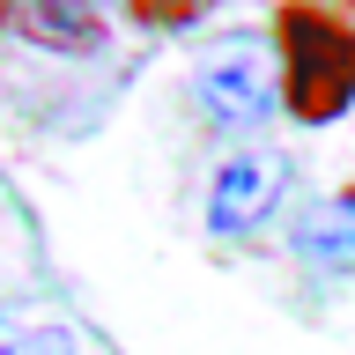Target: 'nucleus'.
Instances as JSON below:
<instances>
[{
  "mask_svg": "<svg viewBox=\"0 0 355 355\" xmlns=\"http://www.w3.org/2000/svg\"><path fill=\"white\" fill-rule=\"evenodd\" d=\"M266 52L282 74L288 126H333L355 104V15L340 0H274L266 8Z\"/></svg>",
  "mask_w": 355,
  "mask_h": 355,
  "instance_id": "1",
  "label": "nucleus"
},
{
  "mask_svg": "<svg viewBox=\"0 0 355 355\" xmlns=\"http://www.w3.org/2000/svg\"><path fill=\"white\" fill-rule=\"evenodd\" d=\"M185 96H193L200 126L215 133V141L244 148V141H259V133L282 119V74H274V52H252V44H215V52L193 67Z\"/></svg>",
  "mask_w": 355,
  "mask_h": 355,
  "instance_id": "2",
  "label": "nucleus"
},
{
  "mask_svg": "<svg viewBox=\"0 0 355 355\" xmlns=\"http://www.w3.org/2000/svg\"><path fill=\"white\" fill-rule=\"evenodd\" d=\"M288 178H296V163H288V148H274V141L230 148L215 171H207V200H200L207 237L237 244V237H252V230H266V222L282 215V200H288Z\"/></svg>",
  "mask_w": 355,
  "mask_h": 355,
  "instance_id": "3",
  "label": "nucleus"
},
{
  "mask_svg": "<svg viewBox=\"0 0 355 355\" xmlns=\"http://www.w3.org/2000/svg\"><path fill=\"white\" fill-rule=\"evenodd\" d=\"M15 37L52 60H96L111 44V15L104 0H15Z\"/></svg>",
  "mask_w": 355,
  "mask_h": 355,
  "instance_id": "4",
  "label": "nucleus"
},
{
  "mask_svg": "<svg viewBox=\"0 0 355 355\" xmlns=\"http://www.w3.org/2000/svg\"><path fill=\"white\" fill-rule=\"evenodd\" d=\"M288 259L318 266L333 282H355V185L296 207V222H288Z\"/></svg>",
  "mask_w": 355,
  "mask_h": 355,
  "instance_id": "5",
  "label": "nucleus"
},
{
  "mask_svg": "<svg viewBox=\"0 0 355 355\" xmlns=\"http://www.w3.org/2000/svg\"><path fill=\"white\" fill-rule=\"evenodd\" d=\"M0 355H89V348H82V333L67 326V318L0 304Z\"/></svg>",
  "mask_w": 355,
  "mask_h": 355,
  "instance_id": "6",
  "label": "nucleus"
},
{
  "mask_svg": "<svg viewBox=\"0 0 355 355\" xmlns=\"http://www.w3.org/2000/svg\"><path fill=\"white\" fill-rule=\"evenodd\" d=\"M215 8L222 0H119V15H126L133 30H148V37H185V30H200Z\"/></svg>",
  "mask_w": 355,
  "mask_h": 355,
  "instance_id": "7",
  "label": "nucleus"
},
{
  "mask_svg": "<svg viewBox=\"0 0 355 355\" xmlns=\"http://www.w3.org/2000/svg\"><path fill=\"white\" fill-rule=\"evenodd\" d=\"M0 30H15V0H0Z\"/></svg>",
  "mask_w": 355,
  "mask_h": 355,
  "instance_id": "8",
  "label": "nucleus"
},
{
  "mask_svg": "<svg viewBox=\"0 0 355 355\" xmlns=\"http://www.w3.org/2000/svg\"><path fill=\"white\" fill-rule=\"evenodd\" d=\"M340 8H348V15H355V0H340Z\"/></svg>",
  "mask_w": 355,
  "mask_h": 355,
  "instance_id": "9",
  "label": "nucleus"
}]
</instances>
